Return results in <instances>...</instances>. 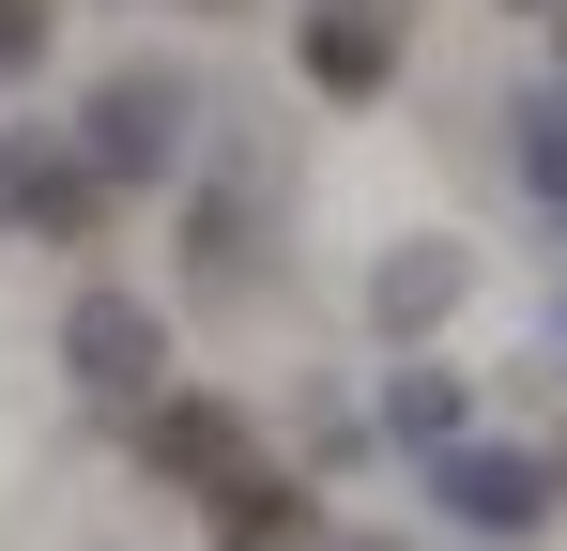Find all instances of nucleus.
<instances>
[{
  "mask_svg": "<svg viewBox=\"0 0 567 551\" xmlns=\"http://www.w3.org/2000/svg\"><path fill=\"white\" fill-rule=\"evenodd\" d=\"M383 46H399V31H383V0H322V15H307V77H338V92H369Z\"/></svg>",
  "mask_w": 567,
  "mask_h": 551,
  "instance_id": "obj_1",
  "label": "nucleus"
},
{
  "mask_svg": "<svg viewBox=\"0 0 567 551\" xmlns=\"http://www.w3.org/2000/svg\"><path fill=\"white\" fill-rule=\"evenodd\" d=\"M461 506L475 521H537V459H461Z\"/></svg>",
  "mask_w": 567,
  "mask_h": 551,
  "instance_id": "obj_2",
  "label": "nucleus"
},
{
  "mask_svg": "<svg viewBox=\"0 0 567 551\" xmlns=\"http://www.w3.org/2000/svg\"><path fill=\"white\" fill-rule=\"evenodd\" d=\"M78 353H93V383H138L154 337H138V306H93V322H78Z\"/></svg>",
  "mask_w": 567,
  "mask_h": 551,
  "instance_id": "obj_3",
  "label": "nucleus"
},
{
  "mask_svg": "<svg viewBox=\"0 0 567 551\" xmlns=\"http://www.w3.org/2000/svg\"><path fill=\"white\" fill-rule=\"evenodd\" d=\"M445 291H461V261H445V246H430V261H399V276H383V322H430V306H445Z\"/></svg>",
  "mask_w": 567,
  "mask_h": 551,
  "instance_id": "obj_4",
  "label": "nucleus"
},
{
  "mask_svg": "<svg viewBox=\"0 0 567 551\" xmlns=\"http://www.w3.org/2000/svg\"><path fill=\"white\" fill-rule=\"evenodd\" d=\"M31 46H47V15H31V0H0V77H16Z\"/></svg>",
  "mask_w": 567,
  "mask_h": 551,
  "instance_id": "obj_5",
  "label": "nucleus"
}]
</instances>
